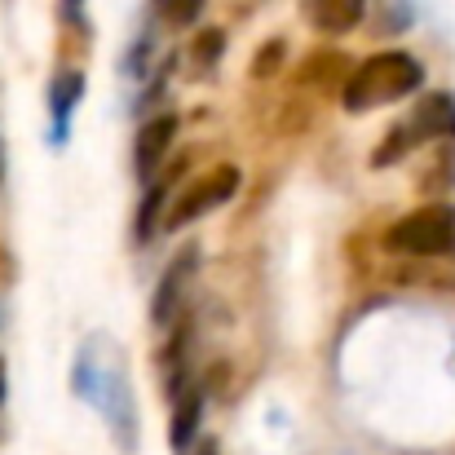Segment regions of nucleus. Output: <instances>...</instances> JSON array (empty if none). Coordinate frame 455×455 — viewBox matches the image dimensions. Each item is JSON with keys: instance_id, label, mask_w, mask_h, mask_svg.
Wrapping results in <instances>:
<instances>
[{"instance_id": "f257e3e1", "label": "nucleus", "mask_w": 455, "mask_h": 455, "mask_svg": "<svg viewBox=\"0 0 455 455\" xmlns=\"http://www.w3.org/2000/svg\"><path fill=\"white\" fill-rule=\"evenodd\" d=\"M76 394L98 407V416L107 420L116 447L124 455L138 451V398H133V380H129V363L120 354V345H111L107 336H93L80 345L76 358Z\"/></svg>"}, {"instance_id": "f03ea898", "label": "nucleus", "mask_w": 455, "mask_h": 455, "mask_svg": "<svg viewBox=\"0 0 455 455\" xmlns=\"http://www.w3.org/2000/svg\"><path fill=\"white\" fill-rule=\"evenodd\" d=\"M420 89H425V62L416 53H403V49H380L345 76L340 107L349 116H367V111L394 107V102H403Z\"/></svg>"}, {"instance_id": "7ed1b4c3", "label": "nucleus", "mask_w": 455, "mask_h": 455, "mask_svg": "<svg viewBox=\"0 0 455 455\" xmlns=\"http://www.w3.org/2000/svg\"><path fill=\"white\" fill-rule=\"evenodd\" d=\"M438 138H455V98L451 93H420L416 107H411V116L389 129L385 147L371 155V164L385 168V164L411 155L416 147H429V142H438Z\"/></svg>"}, {"instance_id": "20e7f679", "label": "nucleus", "mask_w": 455, "mask_h": 455, "mask_svg": "<svg viewBox=\"0 0 455 455\" xmlns=\"http://www.w3.org/2000/svg\"><path fill=\"white\" fill-rule=\"evenodd\" d=\"M385 248L398 257H447V252H455V208L429 204V208L398 217L385 230Z\"/></svg>"}, {"instance_id": "39448f33", "label": "nucleus", "mask_w": 455, "mask_h": 455, "mask_svg": "<svg viewBox=\"0 0 455 455\" xmlns=\"http://www.w3.org/2000/svg\"><path fill=\"white\" fill-rule=\"evenodd\" d=\"M239 168L235 164H217L212 172H204L190 190H181L177 199H172V208L164 212V230L172 235V230H186L190 221H199V217H208V212H217L221 204H230L235 199V190H239Z\"/></svg>"}, {"instance_id": "423d86ee", "label": "nucleus", "mask_w": 455, "mask_h": 455, "mask_svg": "<svg viewBox=\"0 0 455 455\" xmlns=\"http://www.w3.org/2000/svg\"><path fill=\"white\" fill-rule=\"evenodd\" d=\"M195 266H199V248H195V243H186V248L168 261V270H164V279H159V288H155V297H151L155 327H172V323L181 318V301H186V288H190V279H195Z\"/></svg>"}, {"instance_id": "0eeeda50", "label": "nucleus", "mask_w": 455, "mask_h": 455, "mask_svg": "<svg viewBox=\"0 0 455 455\" xmlns=\"http://www.w3.org/2000/svg\"><path fill=\"white\" fill-rule=\"evenodd\" d=\"M204 429V380L181 376L172 385V416H168V443L172 451H190Z\"/></svg>"}, {"instance_id": "6e6552de", "label": "nucleus", "mask_w": 455, "mask_h": 455, "mask_svg": "<svg viewBox=\"0 0 455 455\" xmlns=\"http://www.w3.org/2000/svg\"><path fill=\"white\" fill-rule=\"evenodd\" d=\"M84 98V71L80 67H62L49 84V142L53 147H67L71 138V116Z\"/></svg>"}, {"instance_id": "1a4fd4ad", "label": "nucleus", "mask_w": 455, "mask_h": 455, "mask_svg": "<svg viewBox=\"0 0 455 455\" xmlns=\"http://www.w3.org/2000/svg\"><path fill=\"white\" fill-rule=\"evenodd\" d=\"M172 138H177V116H172V111L155 116V120H147V124L138 129V138H133V172H138L142 181H151L155 172H159V164L168 159Z\"/></svg>"}, {"instance_id": "9d476101", "label": "nucleus", "mask_w": 455, "mask_h": 455, "mask_svg": "<svg viewBox=\"0 0 455 455\" xmlns=\"http://www.w3.org/2000/svg\"><path fill=\"white\" fill-rule=\"evenodd\" d=\"M305 18L318 36H349L367 18V0H309Z\"/></svg>"}, {"instance_id": "9b49d317", "label": "nucleus", "mask_w": 455, "mask_h": 455, "mask_svg": "<svg viewBox=\"0 0 455 455\" xmlns=\"http://www.w3.org/2000/svg\"><path fill=\"white\" fill-rule=\"evenodd\" d=\"M204 4H208V0H151L155 18H159L168 31H186V27H195V22L204 18Z\"/></svg>"}, {"instance_id": "f8f14e48", "label": "nucleus", "mask_w": 455, "mask_h": 455, "mask_svg": "<svg viewBox=\"0 0 455 455\" xmlns=\"http://www.w3.org/2000/svg\"><path fill=\"white\" fill-rule=\"evenodd\" d=\"M221 44H226V36H221L217 27H208V31L195 40V62L212 71V67H217V58H221Z\"/></svg>"}, {"instance_id": "ddd939ff", "label": "nucleus", "mask_w": 455, "mask_h": 455, "mask_svg": "<svg viewBox=\"0 0 455 455\" xmlns=\"http://www.w3.org/2000/svg\"><path fill=\"white\" fill-rule=\"evenodd\" d=\"M389 13H376V22H380V31H407L411 27V9H407V0H380Z\"/></svg>"}, {"instance_id": "4468645a", "label": "nucleus", "mask_w": 455, "mask_h": 455, "mask_svg": "<svg viewBox=\"0 0 455 455\" xmlns=\"http://www.w3.org/2000/svg\"><path fill=\"white\" fill-rule=\"evenodd\" d=\"M279 58H283V40H270V44L257 53V67H252V76H257V80H266L270 71H279Z\"/></svg>"}, {"instance_id": "2eb2a0df", "label": "nucleus", "mask_w": 455, "mask_h": 455, "mask_svg": "<svg viewBox=\"0 0 455 455\" xmlns=\"http://www.w3.org/2000/svg\"><path fill=\"white\" fill-rule=\"evenodd\" d=\"M89 0H58V13H62V22H71V27H80L84 31V22H89Z\"/></svg>"}, {"instance_id": "dca6fc26", "label": "nucleus", "mask_w": 455, "mask_h": 455, "mask_svg": "<svg viewBox=\"0 0 455 455\" xmlns=\"http://www.w3.org/2000/svg\"><path fill=\"white\" fill-rule=\"evenodd\" d=\"M190 451H195V455H221L217 447H212V443H204V447H190Z\"/></svg>"}, {"instance_id": "f3484780", "label": "nucleus", "mask_w": 455, "mask_h": 455, "mask_svg": "<svg viewBox=\"0 0 455 455\" xmlns=\"http://www.w3.org/2000/svg\"><path fill=\"white\" fill-rule=\"evenodd\" d=\"M0 398H4V371H0Z\"/></svg>"}, {"instance_id": "a211bd4d", "label": "nucleus", "mask_w": 455, "mask_h": 455, "mask_svg": "<svg viewBox=\"0 0 455 455\" xmlns=\"http://www.w3.org/2000/svg\"><path fill=\"white\" fill-rule=\"evenodd\" d=\"M0 181H4V155H0Z\"/></svg>"}]
</instances>
